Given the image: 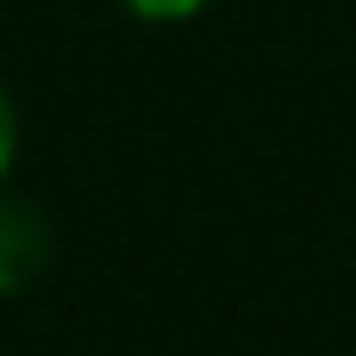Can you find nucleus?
<instances>
[{
  "label": "nucleus",
  "instance_id": "obj_1",
  "mask_svg": "<svg viewBox=\"0 0 356 356\" xmlns=\"http://www.w3.org/2000/svg\"><path fill=\"white\" fill-rule=\"evenodd\" d=\"M50 263V225L31 200L0 194V294H19Z\"/></svg>",
  "mask_w": 356,
  "mask_h": 356
},
{
  "label": "nucleus",
  "instance_id": "obj_2",
  "mask_svg": "<svg viewBox=\"0 0 356 356\" xmlns=\"http://www.w3.org/2000/svg\"><path fill=\"white\" fill-rule=\"evenodd\" d=\"M138 19H156V25H175V19H194L207 0H125Z\"/></svg>",
  "mask_w": 356,
  "mask_h": 356
},
{
  "label": "nucleus",
  "instance_id": "obj_3",
  "mask_svg": "<svg viewBox=\"0 0 356 356\" xmlns=\"http://www.w3.org/2000/svg\"><path fill=\"white\" fill-rule=\"evenodd\" d=\"M13 144H19V119H13V100H6V88H0V175H6V163H13Z\"/></svg>",
  "mask_w": 356,
  "mask_h": 356
}]
</instances>
